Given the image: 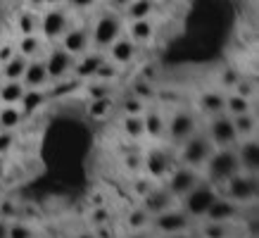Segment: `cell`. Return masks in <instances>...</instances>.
<instances>
[{
  "label": "cell",
  "instance_id": "obj_3",
  "mask_svg": "<svg viewBox=\"0 0 259 238\" xmlns=\"http://www.w3.org/2000/svg\"><path fill=\"white\" fill-rule=\"evenodd\" d=\"M217 195H219V188L204 179V181L195 183V186L181 198V210L188 214L190 219H204V214H207L209 205L217 200Z\"/></svg>",
  "mask_w": 259,
  "mask_h": 238
},
{
  "label": "cell",
  "instance_id": "obj_34",
  "mask_svg": "<svg viewBox=\"0 0 259 238\" xmlns=\"http://www.w3.org/2000/svg\"><path fill=\"white\" fill-rule=\"evenodd\" d=\"M24 124V112L17 105H3L0 107V129L17 131Z\"/></svg>",
  "mask_w": 259,
  "mask_h": 238
},
{
  "label": "cell",
  "instance_id": "obj_30",
  "mask_svg": "<svg viewBox=\"0 0 259 238\" xmlns=\"http://www.w3.org/2000/svg\"><path fill=\"white\" fill-rule=\"evenodd\" d=\"M119 129H121L124 138H128V141H141V138H145L143 114H124L121 122H119Z\"/></svg>",
  "mask_w": 259,
  "mask_h": 238
},
{
  "label": "cell",
  "instance_id": "obj_42",
  "mask_svg": "<svg viewBox=\"0 0 259 238\" xmlns=\"http://www.w3.org/2000/svg\"><path fill=\"white\" fill-rule=\"evenodd\" d=\"M119 107H121V112H124V114H143V112H145V107H148V103H143L141 98L126 93L124 98L119 100Z\"/></svg>",
  "mask_w": 259,
  "mask_h": 238
},
{
  "label": "cell",
  "instance_id": "obj_32",
  "mask_svg": "<svg viewBox=\"0 0 259 238\" xmlns=\"http://www.w3.org/2000/svg\"><path fill=\"white\" fill-rule=\"evenodd\" d=\"M150 222H152V217H150L148 210H145L143 205L131 207V210L126 212V217H124V224H126V229H128V231H141V229H148Z\"/></svg>",
  "mask_w": 259,
  "mask_h": 238
},
{
  "label": "cell",
  "instance_id": "obj_17",
  "mask_svg": "<svg viewBox=\"0 0 259 238\" xmlns=\"http://www.w3.org/2000/svg\"><path fill=\"white\" fill-rule=\"evenodd\" d=\"M105 55H107V60H110V62L119 64V67L124 69V67H128V64L138 57V46H136V43L128 38L126 33H121V36H119V38L114 41L107 50H105Z\"/></svg>",
  "mask_w": 259,
  "mask_h": 238
},
{
  "label": "cell",
  "instance_id": "obj_49",
  "mask_svg": "<svg viewBox=\"0 0 259 238\" xmlns=\"http://www.w3.org/2000/svg\"><path fill=\"white\" fill-rule=\"evenodd\" d=\"M15 53H17V50H15V43H3V46H0V64L8 62V60L15 55Z\"/></svg>",
  "mask_w": 259,
  "mask_h": 238
},
{
  "label": "cell",
  "instance_id": "obj_54",
  "mask_svg": "<svg viewBox=\"0 0 259 238\" xmlns=\"http://www.w3.org/2000/svg\"><path fill=\"white\" fill-rule=\"evenodd\" d=\"M126 238H150L148 229H141V231H128L126 233Z\"/></svg>",
  "mask_w": 259,
  "mask_h": 238
},
{
  "label": "cell",
  "instance_id": "obj_12",
  "mask_svg": "<svg viewBox=\"0 0 259 238\" xmlns=\"http://www.w3.org/2000/svg\"><path fill=\"white\" fill-rule=\"evenodd\" d=\"M74 60L76 57L69 55L60 43L53 46L48 50V55L43 57L46 62V69H48V79L50 84H57V81H64V79H71V69H74Z\"/></svg>",
  "mask_w": 259,
  "mask_h": 238
},
{
  "label": "cell",
  "instance_id": "obj_46",
  "mask_svg": "<svg viewBox=\"0 0 259 238\" xmlns=\"http://www.w3.org/2000/svg\"><path fill=\"white\" fill-rule=\"evenodd\" d=\"M17 217H22V205L12 198H5L0 200V219H17Z\"/></svg>",
  "mask_w": 259,
  "mask_h": 238
},
{
  "label": "cell",
  "instance_id": "obj_41",
  "mask_svg": "<svg viewBox=\"0 0 259 238\" xmlns=\"http://www.w3.org/2000/svg\"><path fill=\"white\" fill-rule=\"evenodd\" d=\"M88 224H91V229H93V226H105V224H112V210L107 205L91 207V212H88Z\"/></svg>",
  "mask_w": 259,
  "mask_h": 238
},
{
  "label": "cell",
  "instance_id": "obj_13",
  "mask_svg": "<svg viewBox=\"0 0 259 238\" xmlns=\"http://www.w3.org/2000/svg\"><path fill=\"white\" fill-rule=\"evenodd\" d=\"M105 60H107L105 50L91 48L88 53H83V55H79L76 60H74V69H71V76H74L76 81H88V79H93L95 71H98V67H100Z\"/></svg>",
  "mask_w": 259,
  "mask_h": 238
},
{
  "label": "cell",
  "instance_id": "obj_48",
  "mask_svg": "<svg viewBox=\"0 0 259 238\" xmlns=\"http://www.w3.org/2000/svg\"><path fill=\"white\" fill-rule=\"evenodd\" d=\"M141 76L143 79H148L150 84H159V67L157 64H143V69H141Z\"/></svg>",
  "mask_w": 259,
  "mask_h": 238
},
{
  "label": "cell",
  "instance_id": "obj_10",
  "mask_svg": "<svg viewBox=\"0 0 259 238\" xmlns=\"http://www.w3.org/2000/svg\"><path fill=\"white\" fill-rule=\"evenodd\" d=\"M190 219L188 214L183 212L181 207H169L164 212H159L152 217V229L162 233V236H179V233H186L190 229Z\"/></svg>",
  "mask_w": 259,
  "mask_h": 238
},
{
  "label": "cell",
  "instance_id": "obj_11",
  "mask_svg": "<svg viewBox=\"0 0 259 238\" xmlns=\"http://www.w3.org/2000/svg\"><path fill=\"white\" fill-rule=\"evenodd\" d=\"M171 169H174V160L166 148L152 145V148H148L143 152V174H148L150 179H155L157 183L164 181Z\"/></svg>",
  "mask_w": 259,
  "mask_h": 238
},
{
  "label": "cell",
  "instance_id": "obj_15",
  "mask_svg": "<svg viewBox=\"0 0 259 238\" xmlns=\"http://www.w3.org/2000/svg\"><path fill=\"white\" fill-rule=\"evenodd\" d=\"M240 212H243V207L238 205V203H233L231 198H226V195H221L219 193L217 200L209 205V210H207V214H204V219H209V222L233 224V222H238Z\"/></svg>",
  "mask_w": 259,
  "mask_h": 238
},
{
  "label": "cell",
  "instance_id": "obj_19",
  "mask_svg": "<svg viewBox=\"0 0 259 238\" xmlns=\"http://www.w3.org/2000/svg\"><path fill=\"white\" fill-rule=\"evenodd\" d=\"M174 200L176 198H174L171 193H169L162 183H157L148 195H143L141 198V205L148 210L150 217H155V214H159V212H164V210H169V207H174Z\"/></svg>",
  "mask_w": 259,
  "mask_h": 238
},
{
  "label": "cell",
  "instance_id": "obj_29",
  "mask_svg": "<svg viewBox=\"0 0 259 238\" xmlns=\"http://www.w3.org/2000/svg\"><path fill=\"white\" fill-rule=\"evenodd\" d=\"M257 112H245V114H238L233 117V127H236V134H238V141L240 138H254L257 136Z\"/></svg>",
  "mask_w": 259,
  "mask_h": 238
},
{
  "label": "cell",
  "instance_id": "obj_37",
  "mask_svg": "<svg viewBox=\"0 0 259 238\" xmlns=\"http://www.w3.org/2000/svg\"><path fill=\"white\" fill-rule=\"evenodd\" d=\"M155 186H157V181H155V179H150L148 174H143V172H141V174L131 176V193H134L136 200H141L143 195H148Z\"/></svg>",
  "mask_w": 259,
  "mask_h": 238
},
{
  "label": "cell",
  "instance_id": "obj_52",
  "mask_svg": "<svg viewBox=\"0 0 259 238\" xmlns=\"http://www.w3.org/2000/svg\"><path fill=\"white\" fill-rule=\"evenodd\" d=\"M98 205H107V200H105V195H102L100 190L91 195V207H98Z\"/></svg>",
  "mask_w": 259,
  "mask_h": 238
},
{
  "label": "cell",
  "instance_id": "obj_1",
  "mask_svg": "<svg viewBox=\"0 0 259 238\" xmlns=\"http://www.w3.org/2000/svg\"><path fill=\"white\" fill-rule=\"evenodd\" d=\"M238 172H240V165H238V157H236V148H214L209 160L202 167L204 179L209 183H214L217 188H221Z\"/></svg>",
  "mask_w": 259,
  "mask_h": 238
},
{
  "label": "cell",
  "instance_id": "obj_58",
  "mask_svg": "<svg viewBox=\"0 0 259 238\" xmlns=\"http://www.w3.org/2000/svg\"><path fill=\"white\" fill-rule=\"evenodd\" d=\"M67 0H46V8H57V5H64Z\"/></svg>",
  "mask_w": 259,
  "mask_h": 238
},
{
  "label": "cell",
  "instance_id": "obj_35",
  "mask_svg": "<svg viewBox=\"0 0 259 238\" xmlns=\"http://www.w3.org/2000/svg\"><path fill=\"white\" fill-rule=\"evenodd\" d=\"M252 110H254V100H247V98L233 93V91L226 93V107H224L226 114L238 117V114H245V112H252Z\"/></svg>",
  "mask_w": 259,
  "mask_h": 238
},
{
  "label": "cell",
  "instance_id": "obj_55",
  "mask_svg": "<svg viewBox=\"0 0 259 238\" xmlns=\"http://www.w3.org/2000/svg\"><path fill=\"white\" fill-rule=\"evenodd\" d=\"M26 5H29L31 10H38L40 12V10L46 8V0H26Z\"/></svg>",
  "mask_w": 259,
  "mask_h": 238
},
{
  "label": "cell",
  "instance_id": "obj_25",
  "mask_svg": "<svg viewBox=\"0 0 259 238\" xmlns=\"http://www.w3.org/2000/svg\"><path fill=\"white\" fill-rule=\"evenodd\" d=\"M157 91H159L157 84H150L148 79H143L141 74L134 76V81L128 84V93L141 98L143 103H157Z\"/></svg>",
  "mask_w": 259,
  "mask_h": 238
},
{
  "label": "cell",
  "instance_id": "obj_56",
  "mask_svg": "<svg viewBox=\"0 0 259 238\" xmlns=\"http://www.w3.org/2000/svg\"><path fill=\"white\" fill-rule=\"evenodd\" d=\"M5 176H8V162L5 157H0V183L5 181Z\"/></svg>",
  "mask_w": 259,
  "mask_h": 238
},
{
  "label": "cell",
  "instance_id": "obj_18",
  "mask_svg": "<svg viewBox=\"0 0 259 238\" xmlns=\"http://www.w3.org/2000/svg\"><path fill=\"white\" fill-rule=\"evenodd\" d=\"M143 131H145V138L150 141H162L166 134V117L159 107H145L143 112Z\"/></svg>",
  "mask_w": 259,
  "mask_h": 238
},
{
  "label": "cell",
  "instance_id": "obj_43",
  "mask_svg": "<svg viewBox=\"0 0 259 238\" xmlns=\"http://www.w3.org/2000/svg\"><path fill=\"white\" fill-rule=\"evenodd\" d=\"M233 93L243 95V98H247V100H254V98H257V81L243 74V76L238 79V84L233 86Z\"/></svg>",
  "mask_w": 259,
  "mask_h": 238
},
{
  "label": "cell",
  "instance_id": "obj_38",
  "mask_svg": "<svg viewBox=\"0 0 259 238\" xmlns=\"http://www.w3.org/2000/svg\"><path fill=\"white\" fill-rule=\"evenodd\" d=\"M202 238H233V229H231V224L209 222V219H204Z\"/></svg>",
  "mask_w": 259,
  "mask_h": 238
},
{
  "label": "cell",
  "instance_id": "obj_57",
  "mask_svg": "<svg viewBox=\"0 0 259 238\" xmlns=\"http://www.w3.org/2000/svg\"><path fill=\"white\" fill-rule=\"evenodd\" d=\"M0 238H8V219H0Z\"/></svg>",
  "mask_w": 259,
  "mask_h": 238
},
{
  "label": "cell",
  "instance_id": "obj_5",
  "mask_svg": "<svg viewBox=\"0 0 259 238\" xmlns=\"http://www.w3.org/2000/svg\"><path fill=\"white\" fill-rule=\"evenodd\" d=\"M200 131V119L190 107H179L166 117V134L164 138H169L171 145H181V143L190 138V136Z\"/></svg>",
  "mask_w": 259,
  "mask_h": 238
},
{
  "label": "cell",
  "instance_id": "obj_24",
  "mask_svg": "<svg viewBox=\"0 0 259 238\" xmlns=\"http://www.w3.org/2000/svg\"><path fill=\"white\" fill-rule=\"evenodd\" d=\"M46 48V41L40 38V33H29V36H19V41L15 43V50L19 55H24L26 60H33V57H40Z\"/></svg>",
  "mask_w": 259,
  "mask_h": 238
},
{
  "label": "cell",
  "instance_id": "obj_28",
  "mask_svg": "<svg viewBox=\"0 0 259 238\" xmlns=\"http://www.w3.org/2000/svg\"><path fill=\"white\" fill-rule=\"evenodd\" d=\"M157 10V0H131L124 8V17L126 22H134V19H145L152 17Z\"/></svg>",
  "mask_w": 259,
  "mask_h": 238
},
{
  "label": "cell",
  "instance_id": "obj_8",
  "mask_svg": "<svg viewBox=\"0 0 259 238\" xmlns=\"http://www.w3.org/2000/svg\"><path fill=\"white\" fill-rule=\"evenodd\" d=\"M200 181H202V172H200V169H193V167H188V165H179V167L174 165V169L166 174L162 186H164L176 200H181Z\"/></svg>",
  "mask_w": 259,
  "mask_h": 238
},
{
  "label": "cell",
  "instance_id": "obj_22",
  "mask_svg": "<svg viewBox=\"0 0 259 238\" xmlns=\"http://www.w3.org/2000/svg\"><path fill=\"white\" fill-rule=\"evenodd\" d=\"M195 105L197 112H202L204 117H214V114L224 112V107H226V93L224 91H202L197 95Z\"/></svg>",
  "mask_w": 259,
  "mask_h": 238
},
{
  "label": "cell",
  "instance_id": "obj_2",
  "mask_svg": "<svg viewBox=\"0 0 259 238\" xmlns=\"http://www.w3.org/2000/svg\"><path fill=\"white\" fill-rule=\"evenodd\" d=\"M124 19L117 10H105L93 19V24L88 26L91 31V46L98 50H107L114 41L124 33Z\"/></svg>",
  "mask_w": 259,
  "mask_h": 238
},
{
  "label": "cell",
  "instance_id": "obj_26",
  "mask_svg": "<svg viewBox=\"0 0 259 238\" xmlns=\"http://www.w3.org/2000/svg\"><path fill=\"white\" fill-rule=\"evenodd\" d=\"M114 95H107V98H95V100H88L86 103V114L95 122H105L114 112Z\"/></svg>",
  "mask_w": 259,
  "mask_h": 238
},
{
  "label": "cell",
  "instance_id": "obj_47",
  "mask_svg": "<svg viewBox=\"0 0 259 238\" xmlns=\"http://www.w3.org/2000/svg\"><path fill=\"white\" fill-rule=\"evenodd\" d=\"M17 143V134L15 131H8V129H0V157H5Z\"/></svg>",
  "mask_w": 259,
  "mask_h": 238
},
{
  "label": "cell",
  "instance_id": "obj_16",
  "mask_svg": "<svg viewBox=\"0 0 259 238\" xmlns=\"http://www.w3.org/2000/svg\"><path fill=\"white\" fill-rule=\"evenodd\" d=\"M233 148H236V157H238V165H240V172L257 174V169H259V143H257V136H254V138H240Z\"/></svg>",
  "mask_w": 259,
  "mask_h": 238
},
{
  "label": "cell",
  "instance_id": "obj_59",
  "mask_svg": "<svg viewBox=\"0 0 259 238\" xmlns=\"http://www.w3.org/2000/svg\"><path fill=\"white\" fill-rule=\"evenodd\" d=\"M74 238H95V236H93V231H91V229H86V231H79Z\"/></svg>",
  "mask_w": 259,
  "mask_h": 238
},
{
  "label": "cell",
  "instance_id": "obj_36",
  "mask_svg": "<svg viewBox=\"0 0 259 238\" xmlns=\"http://www.w3.org/2000/svg\"><path fill=\"white\" fill-rule=\"evenodd\" d=\"M83 93H86L88 100H95V98H107V95H114V84H105V81H98V79H88L86 86H83Z\"/></svg>",
  "mask_w": 259,
  "mask_h": 238
},
{
  "label": "cell",
  "instance_id": "obj_51",
  "mask_svg": "<svg viewBox=\"0 0 259 238\" xmlns=\"http://www.w3.org/2000/svg\"><path fill=\"white\" fill-rule=\"evenodd\" d=\"M93 236L95 238H114L112 236V224H105V226H93Z\"/></svg>",
  "mask_w": 259,
  "mask_h": 238
},
{
  "label": "cell",
  "instance_id": "obj_31",
  "mask_svg": "<svg viewBox=\"0 0 259 238\" xmlns=\"http://www.w3.org/2000/svg\"><path fill=\"white\" fill-rule=\"evenodd\" d=\"M38 22H40V15L36 10H22L15 19V26L19 36H29V33H38Z\"/></svg>",
  "mask_w": 259,
  "mask_h": 238
},
{
  "label": "cell",
  "instance_id": "obj_45",
  "mask_svg": "<svg viewBox=\"0 0 259 238\" xmlns=\"http://www.w3.org/2000/svg\"><path fill=\"white\" fill-rule=\"evenodd\" d=\"M121 167H124L126 174H141L143 172V152H126L121 157Z\"/></svg>",
  "mask_w": 259,
  "mask_h": 238
},
{
  "label": "cell",
  "instance_id": "obj_33",
  "mask_svg": "<svg viewBox=\"0 0 259 238\" xmlns=\"http://www.w3.org/2000/svg\"><path fill=\"white\" fill-rule=\"evenodd\" d=\"M24 91H26V86H24L22 81H0V103L19 105Z\"/></svg>",
  "mask_w": 259,
  "mask_h": 238
},
{
  "label": "cell",
  "instance_id": "obj_53",
  "mask_svg": "<svg viewBox=\"0 0 259 238\" xmlns=\"http://www.w3.org/2000/svg\"><path fill=\"white\" fill-rule=\"evenodd\" d=\"M107 3H110V8L119 10V12H124V8L131 3V0H107Z\"/></svg>",
  "mask_w": 259,
  "mask_h": 238
},
{
  "label": "cell",
  "instance_id": "obj_50",
  "mask_svg": "<svg viewBox=\"0 0 259 238\" xmlns=\"http://www.w3.org/2000/svg\"><path fill=\"white\" fill-rule=\"evenodd\" d=\"M64 5H69L74 10H91L95 5V0H67Z\"/></svg>",
  "mask_w": 259,
  "mask_h": 238
},
{
  "label": "cell",
  "instance_id": "obj_21",
  "mask_svg": "<svg viewBox=\"0 0 259 238\" xmlns=\"http://www.w3.org/2000/svg\"><path fill=\"white\" fill-rule=\"evenodd\" d=\"M22 84H24L26 88H48V86H50L46 62H43L40 57H33V60H29L26 69H24Z\"/></svg>",
  "mask_w": 259,
  "mask_h": 238
},
{
  "label": "cell",
  "instance_id": "obj_9",
  "mask_svg": "<svg viewBox=\"0 0 259 238\" xmlns=\"http://www.w3.org/2000/svg\"><path fill=\"white\" fill-rule=\"evenodd\" d=\"M207 136L214 148H233L238 143V134L233 127V117L226 112H219L214 117H207Z\"/></svg>",
  "mask_w": 259,
  "mask_h": 238
},
{
  "label": "cell",
  "instance_id": "obj_23",
  "mask_svg": "<svg viewBox=\"0 0 259 238\" xmlns=\"http://www.w3.org/2000/svg\"><path fill=\"white\" fill-rule=\"evenodd\" d=\"M48 100H50V95H48L46 88H26L22 100H19V110L24 112V117L26 114H36V112L46 107Z\"/></svg>",
  "mask_w": 259,
  "mask_h": 238
},
{
  "label": "cell",
  "instance_id": "obj_60",
  "mask_svg": "<svg viewBox=\"0 0 259 238\" xmlns=\"http://www.w3.org/2000/svg\"><path fill=\"white\" fill-rule=\"evenodd\" d=\"M243 238H254V236H243Z\"/></svg>",
  "mask_w": 259,
  "mask_h": 238
},
{
  "label": "cell",
  "instance_id": "obj_7",
  "mask_svg": "<svg viewBox=\"0 0 259 238\" xmlns=\"http://www.w3.org/2000/svg\"><path fill=\"white\" fill-rule=\"evenodd\" d=\"M71 26V19H69V12L64 5H57V8H48L43 15H40V22H38V33L43 41H57L62 38V33L67 31Z\"/></svg>",
  "mask_w": 259,
  "mask_h": 238
},
{
  "label": "cell",
  "instance_id": "obj_44",
  "mask_svg": "<svg viewBox=\"0 0 259 238\" xmlns=\"http://www.w3.org/2000/svg\"><path fill=\"white\" fill-rule=\"evenodd\" d=\"M243 74H240V69H236V67H224V69L219 71V86L221 91H233V86L238 84V79H240Z\"/></svg>",
  "mask_w": 259,
  "mask_h": 238
},
{
  "label": "cell",
  "instance_id": "obj_40",
  "mask_svg": "<svg viewBox=\"0 0 259 238\" xmlns=\"http://www.w3.org/2000/svg\"><path fill=\"white\" fill-rule=\"evenodd\" d=\"M8 238H36V231H33V226L29 222L17 217V219L8 222Z\"/></svg>",
  "mask_w": 259,
  "mask_h": 238
},
{
  "label": "cell",
  "instance_id": "obj_20",
  "mask_svg": "<svg viewBox=\"0 0 259 238\" xmlns=\"http://www.w3.org/2000/svg\"><path fill=\"white\" fill-rule=\"evenodd\" d=\"M124 31L136 46H148L150 41L157 36V24L152 22L150 17H145V19H134V22H128V26H126Z\"/></svg>",
  "mask_w": 259,
  "mask_h": 238
},
{
  "label": "cell",
  "instance_id": "obj_6",
  "mask_svg": "<svg viewBox=\"0 0 259 238\" xmlns=\"http://www.w3.org/2000/svg\"><path fill=\"white\" fill-rule=\"evenodd\" d=\"M224 193L221 195H226L231 198L233 203H238L240 207H247L252 205L259 195V183H257V174H247V172H238L228 179L224 186Z\"/></svg>",
  "mask_w": 259,
  "mask_h": 238
},
{
  "label": "cell",
  "instance_id": "obj_4",
  "mask_svg": "<svg viewBox=\"0 0 259 238\" xmlns=\"http://www.w3.org/2000/svg\"><path fill=\"white\" fill-rule=\"evenodd\" d=\"M176 148H179V165H188L193 169H200V172H202L204 162L209 160V155L214 150L207 131H195L190 138H186Z\"/></svg>",
  "mask_w": 259,
  "mask_h": 238
},
{
  "label": "cell",
  "instance_id": "obj_27",
  "mask_svg": "<svg viewBox=\"0 0 259 238\" xmlns=\"http://www.w3.org/2000/svg\"><path fill=\"white\" fill-rule=\"evenodd\" d=\"M26 64H29V60L24 55H19V53H15L8 62L0 64V76H3V81H22Z\"/></svg>",
  "mask_w": 259,
  "mask_h": 238
},
{
  "label": "cell",
  "instance_id": "obj_14",
  "mask_svg": "<svg viewBox=\"0 0 259 238\" xmlns=\"http://www.w3.org/2000/svg\"><path fill=\"white\" fill-rule=\"evenodd\" d=\"M57 43L74 57L83 55V53H88L93 48L91 46V31H88V26H69Z\"/></svg>",
  "mask_w": 259,
  "mask_h": 238
},
{
  "label": "cell",
  "instance_id": "obj_39",
  "mask_svg": "<svg viewBox=\"0 0 259 238\" xmlns=\"http://www.w3.org/2000/svg\"><path fill=\"white\" fill-rule=\"evenodd\" d=\"M93 79L105 81V84H117V81L121 79V67L114 64V62H110V60H105V62L98 67V71H95Z\"/></svg>",
  "mask_w": 259,
  "mask_h": 238
}]
</instances>
